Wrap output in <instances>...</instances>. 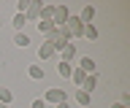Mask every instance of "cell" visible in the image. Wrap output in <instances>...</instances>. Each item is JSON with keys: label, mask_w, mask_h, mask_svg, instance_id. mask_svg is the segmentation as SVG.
Wrapping results in <instances>:
<instances>
[{"label": "cell", "mask_w": 130, "mask_h": 108, "mask_svg": "<svg viewBox=\"0 0 130 108\" xmlns=\"http://www.w3.org/2000/svg\"><path fill=\"white\" fill-rule=\"evenodd\" d=\"M11 100H14L11 89H8V87H0V103H6V105H11Z\"/></svg>", "instance_id": "17"}, {"label": "cell", "mask_w": 130, "mask_h": 108, "mask_svg": "<svg viewBox=\"0 0 130 108\" xmlns=\"http://www.w3.org/2000/svg\"><path fill=\"white\" fill-rule=\"evenodd\" d=\"M27 3H30V0H16V14H24V11H27Z\"/></svg>", "instance_id": "20"}, {"label": "cell", "mask_w": 130, "mask_h": 108, "mask_svg": "<svg viewBox=\"0 0 130 108\" xmlns=\"http://www.w3.org/2000/svg\"><path fill=\"white\" fill-rule=\"evenodd\" d=\"M30 108H46V103L38 97V100H32V105H30Z\"/></svg>", "instance_id": "21"}, {"label": "cell", "mask_w": 130, "mask_h": 108, "mask_svg": "<svg viewBox=\"0 0 130 108\" xmlns=\"http://www.w3.org/2000/svg\"><path fill=\"white\" fill-rule=\"evenodd\" d=\"M52 14H54V6H41V16L38 19H52Z\"/></svg>", "instance_id": "19"}, {"label": "cell", "mask_w": 130, "mask_h": 108, "mask_svg": "<svg viewBox=\"0 0 130 108\" xmlns=\"http://www.w3.org/2000/svg\"><path fill=\"white\" fill-rule=\"evenodd\" d=\"M76 103L87 108L89 103H92V95H89V92H84V89H76Z\"/></svg>", "instance_id": "12"}, {"label": "cell", "mask_w": 130, "mask_h": 108, "mask_svg": "<svg viewBox=\"0 0 130 108\" xmlns=\"http://www.w3.org/2000/svg\"><path fill=\"white\" fill-rule=\"evenodd\" d=\"M119 103H122V105H127V103H130V92H122V100H119Z\"/></svg>", "instance_id": "22"}, {"label": "cell", "mask_w": 130, "mask_h": 108, "mask_svg": "<svg viewBox=\"0 0 130 108\" xmlns=\"http://www.w3.org/2000/svg\"><path fill=\"white\" fill-rule=\"evenodd\" d=\"M73 59H76V43H65V49L60 51V62H71L73 65Z\"/></svg>", "instance_id": "5"}, {"label": "cell", "mask_w": 130, "mask_h": 108, "mask_svg": "<svg viewBox=\"0 0 130 108\" xmlns=\"http://www.w3.org/2000/svg\"><path fill=\"white\" fill-rule=\"evenodd\" d=\"M54 54H57V51H54V46H52L49 41H43V43L38 46V59H41V62L49 59V57H54Z\"/></svg>", "instance_id": "6"}, {"label": "cell", "mask_w": 130, "mask_h": 108, "mask_svg": "<svg viewBox=\"0 0 130 108\" xmlns=\"http://www.w3.org/2000/svg\"><path fill=\"white\" fill-rule=\"evenodd\" d=\"M52 30H54V25H52V19H38V33L43 35V38H46V35L52 33Z\"/></svg>", "instance_id": "10"}, {"label": "cell", "mask_w": 130, "mask_h": 108, "mask_svg": "<svg viewBox=\"0 0 130 108\" xmlns=\"http://www.w3.org/2000/svg\"><path fill=\"white\" fill-rule=\"evenodd\" d=\"M71 78H73V84H76V87L81 89V84H84V78H87V73H84V70H81V68L76 65V68H73V73H71Z\"/></svg>", "instance_id": "11"}, {"label": "cell", "mask_w": 130, "mask_h": 108, "mask_svg": "<svg viewBox=\"0 0 130 108\" xmlns=\"http://www.w3.org/2000/svg\"><path fill=\"white\" fill-rule=\"evenodd\" d=\"M24 25H27V19H24V14H16L14 16V27H16V33H22Z\"/></svg>", "instance_id": "18"}, {"label": "cell", "mask_w": 130, "mask_h": 108, "mask_svg": "<svg viewBox=\"0 0 130 108\" xmlns=\"http://www.w3.org/2000/svg\"><path fill=\"white\" fill-rule=\"evenodd\" d=\"M71 19V11L68 6H54V14H52V25L54 27H65V22Z\"/></svg>", "instance_id": "2"}, {"label": "cell", "mask_w": 130, "mask_h": 108, "mask_svg": "<svg viewBox=\"0 0 130 108\" xmlns=\"http://www.w3.org/2000/svg\"><path fill=\"white\" fill-rule=\"evenodd\" d=\"M41 6H43V0H30V3H27V11H24V19H27V22H38Z\"/></svg>", "instance_id": "4"}, {"label": "cell", "mask_w": 130, "mask_h": 108, "mask_svg": "<svg viewBox=\"0 0 130 108\" xmlns=\"http://www.w3.org/2000/svg\"><path fill=\"white\" fill-rule=\"evenodd\" d=\"M111 108H127V105H122V103H114V105Z\"/></svg>", "instance_id": "23"}, {"label": "cell", "mask_w": 130, "mask_h": 108, "mask_svg": "<svg viewBox=\"0 0 130 108\" xmlns=\"http://www.w3.org/2000/svg\"><path fill=\"white\" fill-rule=\"evenodd\" d=\"M30 43V38H27V33H16L14 35V46H19V49H24Z\"/></svg>", "instance_id": "16"}, {"label": "cell", "mask_w": 130, "mask_h": 108, "mask_svg": "<svg viewBox=\"0 0 130 108\" xmlns=\"http://www.w3.org/2000/svg\"><path fill=\"white\" fill-rule=\"evenodd\" d=\"M95 87H98V73H89L87 78H84V84H81V89L92 95V89H95Z\"/></svg>", "instance_id": "9"}, {"label": "cell", "mask_w": 130, "mask_h": 108, "mask_svg": "<svg viewBox=\"0 0 130 108\" xmlns=\"http://www.w3.org/2000/svg\"><path fill=\"white\" fill-rule=\"evenodd\" d=\"M57 73L62 76V78H71V73H73V65H71V62H60V65H57Z\"/></svg>", "instance_id": "14"}, {"label": "cell", "mask_w": 130, "mask_h": 108, "mask_svg": "<svg viewBox=\"0 0 130 108\" xmlns=\"http://www.w3.org/2000/svg\"><path fill=\"white\" fill-rule=\"evenodd\" d=\"M43 103H46V105H60V103H68V95H65V89H46V95H43Z\"/></svg>", "instance_id": "1"}, {"label": "cell", "mask_w": 130, "mask_h": 108, "mask_svg": "<svg viewBox=\"0 0 130 108\" xmlns=\"http://www.w3.org/2000/svg\"><path fill=\"white\" fill-rule=\"evenodd\" d=\"M65 30L71 33V38H81V35H84V25H81V19L73 16V14H71V19L65 22Z\"/></svg>", "instance_id": "3"}, {"label": "cell", "mask_w": 130, "mask_h": 108, "mask_svg": "<svg viewBox=\"0 0 130 108\" xmlns=\"http://www.w3.org/2000/svg\"><path fill=\"white\" fill-rule=\"evenodd\" d=\"M54 108H68V103H60V105H54Z\"/></svg>", "instance_id": "24"}, {"label": "cell", "mask_w": 130, "mask_h": 108, "mask_svg": "<svg viewBox=\"0 0 130 108\" xmlns=\"http://www.w3.org/2000/svg\"><path fill=\"white\" fill-rule=\"evenodd\" d=\"M79 19H81V25H92V19H95V6H84L81 14H79Z\"/></svg>", "instance_id": "8"}, {"label": "cell", "mask_w": 130, "mask_h": 108, "mask_svg": "<svg viewBox=\"0 0 130 108\" xmlns=\"http://www.w3.org/2000/svg\"><path fill=\"white\" fill-rule=\"evenodd\" d=\"M0 27H3V19H0Z\"/></svg>", "instance_id": "26"}, {"label": "cell", "mask_w": 130, "mask_h": 108, "mask_svg": "<svg viewBox=\"0 0 130 108\" xmlns=\"http://www.w3.org/2000/svg\"><path fill=\"white\" fill-rule=\"evenodd\" d=\"M79 68H81V70H84V73H98V65H95V59H92V57H81L79 59Z\"/></svg>", "instance_id": "7"}, {"label": "cell", "mask_w": 130, "mask_h": 108, "mask_svg": "<svg viewBox=\"0 0 130 108\" xmlns=\"http://www.w3.org/2000/svg\"><path fill=\"white\" fill-rule=\"evenodd\" d=\"M27 76H30L32 81H41V78H43V68L41 65H30L27 68Z\"/></svg>", "instance_id": "13"}, {"label": "cell", "mask_w": 130, "mask_h": 108, "mask_svg": "<svg viewBox=\"0 0 130 108\" xmlns=\"http://www.w3.org/2000/svg\"><path fill=\"white\" fill-rule=\"evenodd\" d=\"M0 108H11V105H6V103H0Z\"/></svg>", "instance_id": "25"}, {"label": "cell", "mask_w": 130, "mask_h": 108, "mask_svg": "<svg viewBox=\"0 0 130 108\" xmlns=\"http://www.w3.org/2000/svg\"><path fill=\"white\" fill-rule=\"evenodd\" d=\"M81 38H87V41H98V27L95 25H84V35Z\"/></svg>", "instance_id": "15"}]
</instances>
